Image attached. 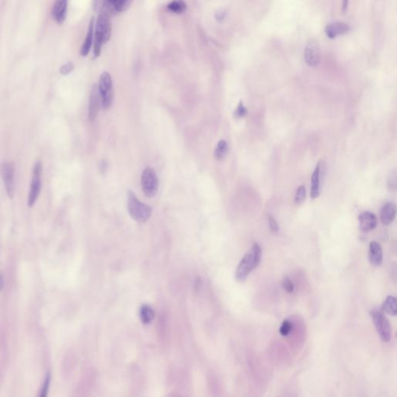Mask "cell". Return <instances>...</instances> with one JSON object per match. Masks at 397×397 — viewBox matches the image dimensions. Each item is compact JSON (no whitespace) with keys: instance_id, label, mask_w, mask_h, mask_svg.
Returning a JSON list of instances; mask_svg holds the SVG:
<instances>
[{"instance_id":"obj_33","label":"cell","mask_w":397,"mask_h":397,"mask_svg":"<svg viewBox=\"0 0 397 397\" xmlns=\"http://www.w3.org/2000/svg\"><path fill=\"white\" fill-rule=\"evenodd\" d=\"M3 278L1 273H0V291L2 290V287H3Z\"/></svg>"},{"instance_id":"obj_29","label":"cell","mask_w":397,"mask_h":397,"mask_svg":"<svg viewBox=\"0 0 397 397\" xmlns=\"http://www.w3.org/2000/svg\"><path fill=\"white\" fill-rule=\"evenodd\" d=\"M50 383H51V375H50V373H48V374L47 375L46 379H45V382H44V386H43L41 394H40V397H44L48 395V388H49Z\"/></svg>"},{"instance_id":"obj_18","label":"cell","mask_w":397,"mask_h":397,"mask_svg":"<svg viewBox=\"0 0 397 397\" xmlns=\"http://www.w3.org/2000/svg\"><path fill=\"white\" fill-rule=\"evenodd\" d=\"M382 309L385 313L390 316H397V298L394 296H388L382 306Z\"/></svg>"},{"instance_id":"obj_34","label":"cell","mask_w":397,"mask_h":397,"mask_svg":"<svg viewBox=\"0 0 397 397\" xmlns=\"http://www.w3.org/2000/svg\"><path fill=\"white\" fill-rule=\"evenodd\" d=\"M106 2H108V3L111 4V5H112V4L113 3V2H114V0H106Z\"/></svg>"},{"instance_id":"obj_14","label":"cell","mask_w":397,"mask_h":397,"mask_svg":"<svg viewBox=\"0 0 397 397\" xmlns=\"http://www.w3.org/2000/svg\"><path fill=\"white\" fill-rule=\"evenodd\" d=\"M359 226L363 232H369L376 228L377 225V218L374 214L371 212L361 213L359 217Z\"/></svg>"},{"instance_id":"obj_9","label":"cell","mask_w":397,"mask_h":397,"mask_svg":"<svg viewBox=\"0 0 397 397\" xmlns=\"http://www.w3.org/2000/svg\"><path fill=\"white\" fill-rule=\"evenodd\" d=\"M305 61L310 67H316L321 59V50L319 44L315 39H311L307 44L304 53Z\"/></svg>"},{"instance_id":"obj_4","label":"cell","mask_w":397,"mask_h":397,"mask_svg":"<svg viewBox=\"0 0 397 397\" xmlns=\"http://www.w3.org/2000/svg\"><path fill=\"white\" fill-rule=\"evenodd\" d=\"M42 172V162L40 161H37L35 162L34 168H33L32 180H31V185H30L28 200H27L29 207L35 206L36 200L38 199L41 189H42V177H41Z\"/></svg>"},{"instance_id":"obj_5","label":"cell","mask_w":397,"mask_h":397,"mask_svg":"<svg viewBox=\"0 0 397 397\" xmlns=\"http://www.w3.org/2000/svg\"><path fill=\"white\" fill-rule=\"evenodd\" d=\"M98 88L103 109H109L113 99V82L109 73L104 72L100 74Z\"/></svg>"},{"instance_id":"obj_6","label":"cell","mask_w":397,"mask_h":397,"mask_svg":"<svg viewBox=\"0 0 397 397\" xmlns=\"http://www.w3.org/2000/svg\"><path fill=\"white\" fill-rule=\"evenodd\" d=\"M0 175L3 181L6 193L10 199L15 196V164L12 162H5L0 165Z\"/></svg>"},{"instance_id":"obj_30","label":"cell","mask_w":397,"mask_h":397,"mask_svg":"<svg viewBox=\"0 0 397 397\" xmlns=\"http://www.w3.org/2000/svg\"><path fill=\"white\" fill-rule=\"evenodd\" d=\"M269 223H270V227L271 232L276 233V232L279 231V225H278V223H277L274 217L271 216V215L269 216Z\"/></svg>"},{"instance_id":"obj_15","label":"cell","mask_w":397,"mask_h":397,"mask_svg":"<svg viewBox=\"0 0 397 397\" xmlns=\"http://www.w3.org/2000/svg\"><path fill=\"white\" fill-rule=\"evenodd\" d=\"M369 258L371 264L374 266H379L383 261V252L381 245L376 241H372L369 245Z\"/></svg>"},{"instance_id":"obj_20","label":"cell","mask_w":397,"mask_h":397,"mask_svg":"<svg viewBox=\"0 0 397 397\" xmlns=\"http://www.w3.org/2000/svg\"><path fill=\"white\" fill-rule=\"evenodd\" d=\"M167 9L175 14H181L187 10V5L184 0H173L167 5Z\"/></svg>"},{"instance_id":"obj_32","label":"cell","mask_w":397,"mask_h":397,"mask_svg":"<svg viewBox=\"0 0 397 397\" xmlns=\"http://www.w3.org/2000/svg\"><path fill=\"white\" fill-rule=\"evenodd\" d=\"M347 5H348V0H344V2H343V12L345 13L346 10H347Z\"/></svg>"},{"instance_id":"obj_26","label":"cell","mask_w":397,"mask_h":397,"mask_svg":"<svg viewBox=\"0 0 397 397\" xmlns=\"http://www.w3.org/2000/svg\"><path fill=\"white\" fill-rule=\"evenodd\" d=\"M282 287L285 291H287L288 293H292L294 291V285L292 283L291 279L289 277H284L282 281Z\"/></svg>"},{"instance_id":"obj_11","label":"cell","mask_w":397,"mask_h":397,"mask_svg":"<svg viewBox=\"0 0 397 397\" xmlns=\"http://www.w3.org/2000/svg\"><path fill=\"white\" fill-rule=\"evenodd\" d=\"M69 0H55L52 8V18L58 24L65 22L68 13Z\"/></svg>"},{"instance_id":"obj_23","label":"cell","mask_w":397,"mask_h":397,"mask_svg":"<svg viewBox=\"0 0 397 397\" xmlns=\"http://www.w3.org/2000/svg\"><path fill=\"white\" fill-rule=\"evenodd\" d=\"M292 324L290 321L289 320H285L283 324L281 325L280 328H279V332L281 335L283 337L288 336L289 333L292 331Z\"/></svg>"},{"instance_id":"obj_7","label":"cell","mask_w":397,"mask_h":397,"mask_svg":"<svg viewBox=\"0 0 397 397\" xmlns=\"http://www.w3.org/2000/svg\"><path fill=\"white\" fill-rule=\"evenodd\" d=\"M376 330L383 342H389L391 339L392 329L386 316L380 310L375 309L371 313Z\"/></svg>"},{"instance_id":"obj_31","label":"cell","mask_w":397,"mask_h":397,"mask_svg":"<svg viewBox=\"0 0 397 397\" xmlns=\"http://www.w3.org/2000/svg\"><path fill=\"white\" fill-rule=\"evenodd\" d=\"M226 14H227V13L224 10H219V11L217 12L215 18H216L217 21H222L225 18Z\"/></svg>"},{"instance_id":"obj_12","label":"cell","mask_w":397,"mask_h":397,"mask_svg":"<svg viewBox=\"0 0 397 397\" xmlns=\"http://www.w3.org/2000/svg\"><path fill=\"white\" fill-rule=\"evenodd\" d=\"M351 30L349 25L342 22L329 23L325 27V34L330 39H334L338 36L344 35Z\"/></svg>"},{"instance_id":"obj_21","label":"cell","mask_w":397,"mask_h":397,"mask_svg":"<svg viewBox=\"0 0 397 397\" xmlns=\"http://www.w3.org/2000/svg\"><path fill=\"white\" fill-rule=\"evenodd\" d=\"M228 152V144L224 140H221L218 143L216 150L214 151V157L217 160H223Z\"/></svg>"},{"instance_id":"obj_16","label":"cell","mask_w":397,"mask_h":397,"mask_svg":"<svg viewBox=\"0 0 397 397\" xmlns=\"http://www.w3.org/2000/svg\"><path fill=\"white\" fill-rule=\"evenodd\" d=\"M397 214V206L394 202H387L384 205L381 213H380V220L384 225H390L394 222Z\"/></svg>"},{"instance_id":"obj_22","label":"cell","mask_w":397,"mask_h":397,"mask_svg":"<svg viewBox=\"0 0 397 397\" xmlns=\"http://www.w3.org/2000/svg\"><path fill=\"white\" fill-rule=\"evenodd\" d=\"M133 0H114L112 4L117 12H124L130 6Z\"/></svg>"},{"instance_id":"obj_8","label":"cell","mask_w":397,"mask_h":397,"mask_svg":"<svg viewBox=\"0 0 397 397\" xmlns=\"http://www.w3.org/2000/svg\"><path fill=\"white\" fill-rule=\"evenodd\" d=\"M142 187L144 195L149 198L156 194L159 188V179L154 168L147 167L142 176Z\"/></svg>"},{"instance_id":"obj_10","label":"cell","mask_w":397,"mask_h":397,"mask_svg":"<svg viewBox=\"0 0 397 397\" xmlns=\"http://www.w3.org/2000/svg\"><path fill=\"white\" fill-rule=\"evenodd\" d=\"M100 106V95L99 88L96 85L92 86L90 92V105H89V119L90 121H94L97 117Z\"/></svg>"},{"instance_id":"obj_13","label":"cell","mask_w":397,"mask_h":397,"mask_svg":"<svg viewBox=\"0 0 397 397\" xmlns=\"http://www.w3.org/2000/svg\"><path fill=\"white\" fill-rule=\"evenodd\" d=\"M321 175H322V161H320L312 175L311 192H310V197L312 198H317L321 194Z\"/></svg>"},{"instance_id":"obj_25","label":"cell","mask_w":397,"mask_h":397,"mask_svg":"<svg viewBox=\"0 0 397 397\" xmlns=\"http://www.w3.org/2000/svg\"><path fill=\"white\" fill-rule=\"evenodd\" d=\"M248 110H247L246 107L243 104L242 101H240L237 108L235 111V117L236 118H242V117H246Z\"/></svg>"},{"instance_id":"obj_28","label":"cell","mask_w":397,"mask_h":397,"mask_svg":"<svg viewBox=\"0 0 397 397\" xmlns=\"http://www.w3.org/2000/svg\"><path fill=\"white\" fill-rule=\"evenodd\" d=\"M74 65L72 62H68V63L65 64V65H62L61 68H60V73L61 74H63V75H67V74H70L74 70Z\"/></svg>"},{"instance_id":"obj_24","label":"cell","mask_w":397,"mask_h":397,"mask_svg":"<svg viewBox=\"0 0 397 397\" xmlns=\"http://www.w3.org/2000/svg\"><path fill=\"white\" fill-rule=\"evenodd\" d=\"M306 198V189L304 185H300L296 190V195H295V202L296 204H301L304 202Z\"/></svg>"},{"instance_id":"obj_27","label":"cell","mask_w":397,"mask_h":397,"mask_svg":"<svg viewBox=\"0 0 397 397\" xmlns=\"http://www.w3.org/2000/svg\"><path fill=\"white\" fill-rule=\"evenodd\" d=\"M397 173L394 171V172L390 174V176H389V180H388V187H389L390 190L395 191L396 189H397Z\"/></svg>"},{"instance_id":"obj_19","label":"cell","mask_w":397,"mask_h":397,"mask_svg":"<svg viewBox=\"0 0 397 397\" xmlns=\"http://www.w3.org/2000/svg\"><path fill=\"white\" fill-rule=\"evenodd\" d=\"M139 316L144 325H149L155 318V312L150 306L144 304L140 309Z\"/></svg>"},{"instance_id":"obj_17","label":"cell","mask_w":397,"mask_h":397,"mask_svg":"<svg viewBox=\"0 0 397 397\" xmlns=\"http://www.w3.org/2000/svg\"><path fill=\"white\" fill-rule=\"evenodd\" d=\"M94 26H95V18L93 17V18H92V19H90L88 32H87L86 39H85L84 42H83L82 48H81V55L83 56V57H86V56L88 55V54L90 53V49H91V47H92L94 37Z\"/></svg>"},{"instance_id":"obj_1","label":"cell","mask_w":397,"mask_h":397,"mask_svg":"<svg viewBox=\"0 0 397 397\" xmlns=\"http://www.w3.org/2000/svg\"><path fill=\"white\" fill-rule=\"evenodd\" d=\"M93 37L94 57L100 55L103 44L109 41L112 35L110 18L107 11L99 12L95 23Z\"/></svg>"},{"instance_id":"obj_3","label":"cell","mask_w":397,"mask_h":397,"mask_svg":"<svg viewBox=\"0 0 397 397\" xmlns=\"http://www.w3.org/2000/svg\"><path fill=\"white\" fill-rule=\"evenodd\" d=\"M127 207L130 217L136 221L144 223L151 217V206L141 202L130 190H128L127 193Z\"/></svg>"},{"instance_id":"obj_2","label":"cell","mask_w":397,"mask_h":397,"mask_svg":"<svg viewBox=\"0 0 397 397\" xmlns=\"http://www.w3.org/2000/svg\"><path fill=\"white\" fill-rule=\"evenodd\" d=\"M262 248L258 244L254 243L250 250L243 257L237 266L235 277L240 283L246 280L248 275L253 270L258 267L262 260Z\"/></svg>"}]
</instances>
